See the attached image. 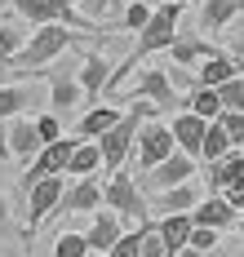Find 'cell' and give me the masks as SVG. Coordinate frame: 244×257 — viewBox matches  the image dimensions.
<instances>
[{"instance_id": "cell-43", "label": "cell", "mask_w": 244, "mask_h": 257, "mask_svg": "<svg viewBox=\"0 0 244 257\" xmlns=\"http://www.w3.org/2000/svg\"><path fill=\"white\" fill-rule=\"evenodd\" d=\"M115 5H125V0H111V9H115Z\"/></svg>"}, {"instance_id": "cell-46", "label": "cell", "mask_w": 244, "mask_h": 257, "mask_svg": "<svg viewBox=\"0 0 244 257\" xmlns=\"http://www.w3.org/2000/svg\"><path fill=\"white\" fill-rule=\"evenodd\" d=\"M93 257H107V253H93Z\"/></svg>"}, {"instance_id": "cell-22", "label": "cell", "mask_w": 244, "mask_h": 257, "mask_svg": "<svg viewBox=\"0 0 244 257\" xmlns=\"http://www.w3.org/2000/svg\"><path fill=\"white\" fill-rule=\"evenodd\" d=\"M120 115H125V106H120V102L89 106V111L80 115V124H76V133H80V138H93V142H98V138H102L107 128H115V124H120Z\"/></svg>"}, {"instance_id": "cell-35", "label": "cell", "mask_w": 244, "mask_h": 257, "mask_svg": "<svg viewBox=\"0 0 244 257\" xmlns=\"http://www.w3.org/2000/svg\"><path fill=\"white\" fill-rule=\"evenodd\" d=\"M222 128L231 133L235 147H244V111H222Z\"/></svg>"}, {"instance_id": "cell-6", "label": "cell", "mask_w": 244, "mask_h": 257, "mask_svg": "<svg viewBox=\"0 0 244 257\" xmlns=\"http://www.w3.org/2000/svg\"><path fill=\"white\" fill-rule=\"evenodd\" d=\"M129 102H151L156 111H182L187 98L178 93L169 67H147V71L134 80V89H129Z\"/></svg>"}, {"instance_id": "cell-13", "label": "cell", "mask_w": 244, "mask_h": 257, "mask_svg": "<svg viewBox=\"0 0 244 257\" xmlns=\"http://www.w3.org/2000/svg\"><path fill=\"white\" fill-rule=\"evenodd\" d=\"M195 164H200L195 155L173 151L169 160H164V164H156V169H151V173L142 178V186H147V191H169V186H182V182H191V178H195Z\"/></svg>"}, {"instance_id": "cell-47", "label": "cell", "mask_w": 244, "mask_h": 257, "mask_svg": "<svg viewBox=\"0 0 244 257\" xmlns=\"http://www.w3.org/2000/svg\"><path fill=\"white\" fill-rule=\"evenodd\" d=\"M125 5H129V0H125Z\"/></svg>"}, {"instance_id": "cell-26", "label": "cell", "mask_w": 244, "mask_h": 257, "mask_svg": "<svg viewBox=\"0 0 244 257\" xmlns=\"http://www.w3.org/2000/svg\"><path fill=\"white\" fill-rule=\"evenodd\" d=\"M240 14V0H200V36L204 31H222Z\"/></svg>"}, {"instance_id": "cell-41", "label": "cell", "mask_w": 244, "mask_h": 257, "mask_svg": "<svg viewBox=\"0 0 244 257\" xmlns=\"http://www.w3.org/2000/svg\"><path fill=\"white\" fill-rule=\"evenodd\" d=\"M5 222H9V195L0 191V226H5Z\"/></svg>"}, {"instance_id": "cell-30", "label": "cell", "mask_w": 244, "mask_h": 257, "mask_svg": "<svg viewBox=\"0 0 244 257\" xmlns=\"http://www.w3.org/2000/svg\"><path fill=\"white\" fill-rule=\"evenodd\" d=\"M93 248H89V239H84V231H62L54 239V257H89Z\"/></svg>"}, {"instance_id": "cell-16", "label": "cell", "mask_w": 244, "mask_h": 257, "mask_svg": "<svg viewBox=\"0 0 244 257\" xmlns=\"http://www.w3.org/2000/svg\"><path fill=\"white\" fill-rule=\"evenodd\" d=\"M213 124V120H200L195 111H173L169 115V128H173V142H178V151H187L200 160V147H204V128Z\"/></svg>"}, {"instance_id": "cell-31", "label": "cell", "mask_w": 244, "mask_h": 257, "mask_svg": "<svg viewBox=\"0 0 244 257\" xmlns=\"http://www.w3.org/2000/svg\"><path fill=\"white\" fill-rule=\"evenodd\" d=\"M151 14H156V5H151V0H129V5H125V18H120V27L142 31V27L151 23Z\"/></svg>"}, {"instance_id": "cell-44", "label": "cell", "mask_w": 244, "mask_h": 257, "mask_svg": "<svg viewBox=\"0 0 244 257\" xmlns=\"http://www.w3.org/2000/svg\"><path fill=\"white\" fill-rule=\"evenodd\" d=\"M240 18H244V0H240Z\"/></svg>"}, {"instance_id": "cell-12", "label": "cell", "mask_w": 244, "mask_h": 257, "mask_svg": "<svg viewBox=\"0 0 244 257\" xmlns=\"http://www.w3.org/2000/svg\"><path fill=\"white\" fill-rule=\"evenodd\" d=\"M40 76L49 80V111H54V115H67V111H76V106L84 102L80 76H76L71 67H58V71H40Z\"/></svg>"}, {"instance_id": "cell-10", "label": "cell", "mask_w": 244, "mask_h": 257, "mask_svg": "<svg viewBox=\"0 0 244 257\" xmlns=\"http://www.w3.org/2000/svg\"><path fill=\"white\" fill-rule=\"evenodd\" d=\"M71 151H76V142L71 138H58V142H45L40 155L27 164V173H23V191H31L40 178H67V164H71Z\"/></svg>"}, {"instance_id": "cell-39", "label": "cell", "mask_w": 244, "mask_h": 257, "mask_svg": "<svg viewBox=\"0 0 244 257\" xmlns=\"http://www.w3.org/2000/svg\"><path fill=\"white\" fill-rule=\"evenodd\" d=\"M226 53L235 58V67L244 71V36H235V40H231V49H226Z\"/></svg>"}, {"instance_id": "cell-20", "label": "cell", "mask_w": 244, "mask_h": 257, "mask_svg": "<svg viewBox=\"0 0 244 257\" xmlns=\"http://www.w3.org/2000/svg\"><path fill=\"white\" fill-rule=\"evenodd\" d=\"M156 231H160V239H164V248H169V257H178V253L191 244L195 217H191V213H164L160 222H156Z\"/></svg>"}, {"instance_id": "cell-14", "label": "cell", "mask_w": 244, "mask_h": 257, "mask_svg": "<svg viewBox=\"0 0 244 257\" xmlns=\"http://www.w3.org/2000/svg\"><path fill=\"white\" fill-rule=\"evenodd\" d=\"M102 191H107V186L98 182V173H93V178H71L58 213H98V208H102Z\"/></svg>"}, {"instance_id": "cell-32", "label": "cell", "mask_w": 244, "mask_h": 257, "mask_svg": "<svg viewBox=\"0 0 244 257\" xmlns=\"http://www.w3.org/2000/svg\"><path fill=\"white\" fill-rule=\"evenodd\" d=\"M217 98L226 111H244V76H231L226 84H217Z\"/></svg>"}, {"instance_id": "cell-36", "label": "cell", "mask_w": 244, "mask_h": 257, "mask_svg": "<svg viewBox=\"0 0 244 257\" xmlns=\"http://www.w3.org/2000/svg\"><path fill=\"white\" fill-rule=\"evenodd\" d=\"M217 235H222V231H213V226H195V231H191V248L213 253V248H217Z\"/></svg>"}, {"instance_id": "cell-18", "label": "cell", "mask_w": 244, "mask_h": 257, "mask_svg": "<svg viewBox=\"0 0 244 257\" xmlns=\"http://www.w3.org/2000/svg\"><path fill=\"white\" fill-rule=\"evenodd\" d=\"M76 76H80V89H84V98H89V102H98V93H107V80H111V62L107 58H102V53H84L80 58V71H76Z\"/></svg>"}, {"instance_id": "cell-48", "label": "cell", "mask_w": 244, "mask_h": 257, "mask_svg": "<svg viewBox=\"0 0 244 257\" xmlns=\"http://www.w3.org/2000/svg\"><path fill=\"white\" fill-rule=\"evenodd\" d=\"M0 14H5V9H0Z\"/></svg>"}, {"instance_id": "cell-2", "label": "cell", "mask_w": 244, "mask_h": 257, "mask_svg": "<svg viewBox=\"0 0 244 257\" xmlns=\"http://www.w3.org/2000/svg\"><path fill=\"white\" fill-rule=\"evenodd\" d=\"M76 45V27H67V23H45V27H31V40H27V49L18 53L9 67H23V71H45L49 62H58L62 53Z\"/></svg>"}, {"instance_id": "cell-33", "label": "cell", "mask_w": 244, "mask_h": 257, "mask_svg": "<svg viewBox=\"0 0 244 257\" xmlns=\"http://www.w3.org/2000/svg\"><path fill=\"white\" fill-rule=\"evenodd\" d=\"M107 257H142V226H134V231H125L120 239H115V248H111Z\"/></svg>"}, {"instance_id": "cell-1", "label": "cell", "mask_w": 244, "mask_h": 257, "mask_svg": "<svg viewBox=\"0 0 244 257\" xmlns=\"http://www.w3.org/2000/svg\"><path fill=\"white\" fill-rule=\"evenodd\" d=\"M182 9L187 5H156V14H151V23L138 31L134 49H129V58L111 71L107 80V93H115L125 80L134 76V67H142V58H151V53H169V45L178 40V18H182Z\"/></svg>"}, {"instance_id": "cell-38", "label": "cell", "mask_w": 244, "mask_h": 257, "mask_svg": "<svg viewBox=\"0 0 244 257\" xmlns=\"http://www.w3.org/2000/svg\"><path fill=\"white\" fill-rule=\"evenodd\" d=\"M222 195H226V200H231V204H235V208L244 213V178H240V182H231V186H226Z\"/></svg>"}, {"instance_id": "cell-5", "label": "cell", "mask_w": 244, "mask_h": 257, "mask_svg": "<svg viewBox=\"0 0 244 257\" xmlns=\"http://www.w3.org/2000/svg\"><path fill=\"white\" fill-rule=\"evenodd\" d=\"M102 208L120 213V217H125V222H134V226L151 222V204H147V195H142V186L134 182V173H129V169L111 173L107 191H102Z\"/></svg>"}, {"instance_id": "cell-25", "label": "cell", "mask_w": 244, "mask_h": 257, "mask_svg": "<svg viewBox=\"0 0 244 257\" xmlns=\"http://www.w3.org/2000/svg\"><path fill=\"white\" fill-rule=\"evenodd\" d=\"M98 169H102V147L93 138H80L71 151V164H67V178H93Z\"/></svg>"}, {"instance_id": "cell-3", "label": "cell", "mask_w": 244, "mask_h": 257, "mask_svg": "<svg viewBox=\"0 0 244 257\" xmlns=\"http://www.w3.org/2000/svg\"><path fill=\"white\" fill-rule=\"evenodd\" d=\"M147 115H160L151 102H134V111H125L120 115V124L107 128L102 138H98V147H102V169L107 173H120V169H129V155H134V142H138V128Z\"/></svg>"}, {"instance_id": "cell-27", "label": "cell", "mask_w": 244, "mask_h": 257, "mask_svg": "<svg viewBox=\"0 0 244 257\" xmlns=\"http://www.w3.org/2000/svg\"><path fill=\"white\" fill-rule=\"evenodd\" d=\"M200 204V186H195V178L182 182V186H169V191H160V213H191V208Z\"/></svg>"}, {"instance_id": "cell-40", "label": "cell", "mask_w": 244, "mask_h": 257, "mask_svg": "<svg viewBox=\"0 0 244 257\" xmlns=\"http://www.w3.org/2000/svg\"><path fill=\"white\" fill-rule=\"evenodd\" d=\"M178 257H217V248H213V253H204V248H191V244H187V248H182Z\"/></svg>"}, {"instance_id": "cell-24", "label": "cell", "mask_w": 244, "mask_h": 257, "mask_svg": "<svg viewBox=\"0 0 244 257\" xmlns=\"http://www.w3.org/2000/svg\"><path fill=\"white\" fill-rule=\"evenodd\" d=\"M217 45H209L204 36H178L173 45H169V58L178 62V67H195V62H204V58H213Z\"/></svg>"}, {"instance_id": "cell-19", "label": "cell", "mask_w": 244, "mask_h": 257, "mask_svg": "<svg viewBox=\"0 0 244 257\" xmlns=\"http://www.w3.org/2000/svg\"><path fill=\"white\" fill-rule=\"evenodd\" d=\"M120 235H125V226H120V213L102 208V213H93V222H89L84 239H89V248H93V253H111Z\"/></svg>"}, {"instance_id": "cell-29", "label": "cell", "mask_w": 244, "mask_h": 257, "mask_svg": "<svg viewBox=\"0 0 244 257\" xmlns=\"http://www.w3.org/2000/svg\"><path fill=\"white\" fill-rule=\"evenodd\" d=\"M226 151H235V142H231V133L222 128V120H213V124L204 128V147H200V160H204V164H213V160H222Z\"/></svg>"}, {"instance_id": "cell-8", "label": "cell", "mask_w": 244, "mask_h": 257, "mask_svg": "<svg viewBox=\"0 0 244 257\" xmlns=\"http://www.w3.org/2000/svg\"><path fill=\"white\" fill-rule=\"evenodd\" d=\"M45 147V138H40V128L31 115H14V120H5L0 124V155L5 160H18V164H31L36 155Z\"/></svg>"}, {"instance_id": "cell-28", "label": "cell", "mask_w": 244, "mask_h": 257, "mask_svg": "<svg viewBox=\"0 0 244 257\" xmlns=\"http://www.w3.org/2000/svg\"><path fill=\"white\" fill-rule=\"evenodd\" d=\"M182 111H195L200 120H222V111H226V106H222V98H217V89L195 84V89L187 93V106H182Z\"/></svg>"}, {"instance_id": "cell-15", "label": "cell", "mask_w": 244, "mask_h": 257, "mask_svg": "<svg viewBox=\"0 0 244 257\" xmlns=\"http://www.w3.org/2000/svg\"><path fill=\"white\" fill-rule=\"evenodd\" d=\"M191 217H195V226H213V231H231V226H240V208L231 204L226 195H204L200 204L191 208Z\"/></svg>"}, {"instance_id": "cell-37", "label": "cell", "mask_w": 244, "mask_h": 257, "mask_svg": "<svg viewBox=\"0 0 244 257\" xmlns=\"http://www.w3.org/2000/svg\"><path fill=\"white\" fill-rule=\"evenodd\" d=\"M71 5H76L80 14H89L93 23H98V18H107V14H111V0H71Z\"/></svg>"}, {"instance_id": "cell-23", "label": "cell", "mask_w": 244, "mask_h": 257, "mask_svg": "<svg viewBox=\"0 0 244 257\" xmlns=\"http://www.w3.org/2000/svg\"><path fill=\"white\" fill-rule=\"evenodd\" d=\"M231 76H244V71L235 67V58H231V53L217 49L213 58H204V62H200V71H195V84H209V89H217V84H226Z\"/></svg>"}, {"instance_id": "cell-21", "label": "cell", "mask_w": 244, "mask_h": 257, "mask_svg": "<svg viewBox=\"0 0 244 257\" xmlns=\"http://www.w3.org/2000/svg\"><path fill=\"white\" fill-rule=\"evenodd\" d=\"M204 169H209V186H213V195H222V191H226V186H231V182H240L244 178V147H235V151H226L222 155V160H213V164H204Z\"/></svg>"}, {"instance_id": "cell-45", "label": "cell", "mask_w": 244, "mask_h": 257, "mask_svg": "<svg viewBox=\"0 0 244 257\" xmlns=\"http://www.w3.org/2000/svg\"><path fill=\"white\" fill-rule=\"evenodd\" d=\"M240 231H244V213H240Z\"/></svg>"}, {"instance_id": "cell-9", "label": "cell", "mask_w": 244, "mask_h": 257, "mask_svg": "<svg viewBox=\"0 0 244 257\" xmlns=\"http://www.w3.org/2000/svg\"><path fill=\"white\" fill-rule=\"evenodd\" d=\"M36 106H49V84L45 76L18 80V84H0V124L14 115H31Z\"/></svg>"}, {"instance_id": "cell-42", "label": "cell", "mask_w": 244, "mask_h": 257, "mask_svg": "<svg viewBox=\"0 0 244 257\" xmlns=\"http://www.w3.org/2000/svg\"><path fill=\"white\" fill-rule=\"evenodd\" d=\"M156 5H195V0H156Z\"/></svg>"}, {"instance_id": "cell-7", "label": "cell", "mask_w": 244, "mask_h": 257, "mask_svg": "<svg viewBox=\"0 0 244 257\" xmlns=\"http://www.w3.org/2000/svg\"><path fill=\"white\" fill-rule=\"evenodd\" d=\"M178 151V142H173V128H169V120H156V115H147L142 120V128H138V142H134V155H129V164L138 160V169H156V164H164L169 155Z\"/></svg>"}, {"instance_id": "cell-17", "label": "cell", "mask_w": 244, "mask_h": 257, "mask_svg": "<svg viewBox=\"0 0 244 257\" xmlns=\"http://www.w3.org/2000/svg\"><path fill=\"white\" fill-rule=\"evenodd\" d=\"M27 40H31V23H23V18L5 5V14H0V62L9 67L18 53L27 49Z\"/></svg>"}, {"instance_id": "cell-11", "label": "cell", "mask_w": 244, "mask_h": 257, "mask_svg": "<svg viewBox=\"0 0 244 257\" xmlns=\"http://www.w3.org/2000/svg\"><path fill=\"white\" fill-rule=\"evenodd\" d=\"M62 195H67L62 173H58V178H40V182L27 191V235H36V231H40V222H45L49 213H58Z\"/></svg>"}, {"instance_id": "cell-34", "label": "cell", "mask_w": 244, "mask_h": 257, "mask_svg": "<svg viewBox=\"0 0 244 257\" xmlns=\"http://www.w3.org/2000/svg\"><path fill=\"white\" fill-rule=\"evenodd\" d=\"M36 128H40V138H45V142H58V138H62V115L45 111V115H36Z\"/></svg>"}, {"instance_id": "cell-4", "label": "cell", "mask_w": 244, "mask_h": 257, "mask_svg": "<svg viewBox=\"0 0 244 257\" xmlns=\"http://www.w3.org/2000/svg\"><path fill=\"white\" fill-rule=\"evenodd\" d=\"M9 9H14L23 23H31V27L67 23V27H76V31H93V27H98L89 14H80L71 0H9ZM98 31H107V27H98Z\"/></svg>"}]
</instances>
